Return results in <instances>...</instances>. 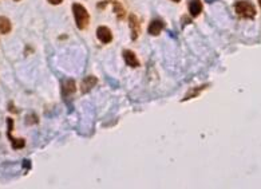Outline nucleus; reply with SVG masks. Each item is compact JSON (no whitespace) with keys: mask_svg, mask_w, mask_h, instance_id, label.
Segmentation results:
<instances>
[{"mask_svg":"<svg viewBox=\"0 0 261 189\" xmlns=\"http://www.w3.org/2000/svg\"><path fill=\"white\" fill-rule=\"evenodd\" d=\"M236 14L242 19H253L256 16V8L248 0H240L235 4Z\"/></svg>","mask_w":261,"mask_h":189,"instance_id":"f03ea898","label":"nucleus"},{"mask_svg":"<svg viewBox=\"0 0 261 189\" xmlns=\"http://www.w3.org/2000/svg\"><path fill=\"white\" fill-rule=\"evenodd\" d=\"M27 123L28 125H34V123H38V116L34 114V113H31L27 116Z\"/></svg>","mask_w":261,"mask_h":189,"instance_id":"4468645a","label":"nucleus"},{"mask_svg":"<svg viewBox=\"0 0 261 189\" xmlns=\"http://www.w3.org/2000/svg\"><path fill=\"white\" fill-rule=\"evenodd\" d=\"M204 87H205V86H201L200 89H198V90H196V89H193V90H191V92L189 93V94H186V97L184 98V101H188V99H190V98H196L197 95L200 94V92L202 90V89H204Z\"/></svg>","mask_w":261,"mask_h":189,"instance_id":"ddd939ff","label":"nucleus"},{"mask_svg":"<svg viewBox=\"0 0 261 189\" xmlns=\"http://www.w3.org/2000/svg\"><path fill=\"white\" fill-rule=\"evenodd\" d=\"M47 1H48V3H50V4H52V5H58V4H60L63 0H47Z\"/></svg>","mask_w":261,"mask_h":189,"instance_id":"dca6fc26","label":"nucleus"},{"mask_svg":"<svg viewBox=\"0 0 261 189\" xmlns=\"http://www.w3.org/2000/svg\"><path fill=\"white\" fill-rule=\"evenodd\" d=\"M171 1H174V3H180L181 0H171Z\"/></svg>","mask_w":261,"mask_h":189,"instance_id":"a211bd4d","label":"nucleus"},{"mask_svg":"<svg viewBox=\"0 0 261 189\" xmlns=\"http://www.w3.org/2000/svg\"><path fill=\"white\" fill-rule=\"evenodd\" d=\"M14 1H20V0H14Z\"/></svg>","mask_w":261,"mask_h":189,"instance_id":"aec40b11","label":"nucleus"},{"mask_svg":"<svg viewBox=\"0 0 261 189\" xmlns=\"http://www.w3.org/2000/svg\"><path fill=\"white\" fill-rule=\"evenodd\" d=\"M96 83H98V78L94 77V75L86 77L85 79L82 81V83H80V92L83 93V94H87L93 87H95Z\"/></svg>","mask_w":261,"mask_h":189,"instance_id":"6e6552de","label":"nucleus"},{"mask_svg":"<svg viewBox=\"0 0 261 189\" xmlns=\"http://www.w3.org/2000/svg\"><path fill=\"white\" fill-rule=\"evenodd\" d=\"M189 12H190L191 18L200 16V14L202 12V3H201V0H190V3H189Z\"/></svg>","mask_w":261,"mask_h":189,"instance_id":"9d476101","label":"nucleus"},{"mask_svg":"<svg viewBox=\"0 0 261 189\" xmlns=\"http://www.w3.org/2000/svg\"><path fill=\"white\" fill-rule=\"evenodd\" d=\"M7 137L11 141V145L15 150H19V149H23L25 146V140L24 138H16L12 137V130H14V119L12 118H7Z\"/></svg>","mask_w":261,"mask_h":189,"instance_id":"7ed1b4c3","label":"nucleus"},{"mask_svg":"<svg viewBox=\"0 0 261 189\" xmlns=\"http://www.w3.org/2000/svg\"><path fill=\"white\" fill-rule=\"evenodd\" d=\"M62 97L67 101V98H70L74 93L76 92V83L74 79H65L62 82Z\"/></svg>","mask_w":261,"mask_h":189,"instance_id":"20e7f679","label":"nucleus"},{"mask_svg":"<svg viewBox=\"0 0 261 189\" xmlns=\"http://www.w3.org/2000/svg\"><path fill=\"white\" fill-rule=\"evenodd\" d=\"M259 4H260V7H261V0H259Z\"/></svg>","mask_w":261,"mask_h":189,"instance_id":"6ab92c4d","label":"nucleus"},{"mask_svg":"<svg viewBox=\"0 0 261 189\" xmlns=\"http://www.w3.org/2000/svg\"><path fill=\"white\" fill-rule=\"evenodd\" d=\"M96 38L99 39L103 45H107L113 41V34H111V30L109 27L100 26L96 28Z\"/></svg>","mask_w":261,"mask_h":189,"instance_id":"423d86ee","label":"nucleus"},{"mask_svg":"<svg viewBox=\"0 0 261 189\" xmlns=\"http://www.w3.org/2000/svg\"><path fill=\"white\" fill-rule=\"evenodd\" d=\"M164 28H165V23L160 21V19H154V21L150 22V24L147 27V32H149L151 36H158Z\"/></svg>","mask_w":261,"mask_h":189,"instance_id":"0eeeda50","label":"nucleus"},{"mask_svg":"<svg viewBox=\"0 0 261 189\" xmlns=\"http://www.w3.org/2000/svg\"><path fill=\"white\" fill-rule=\"evenodd\" d=\"M114 12H116V15L118 19H123V18H125V8H123L118 1L114 3Z\"/></svg>","mask_w":261,"mask_h":189,"instance_id":"f8f14e48","label":"nucleus"},{"mask_svg":"<svg viewBox=\"0 0 261 189\" xmlns=\"http://www.w3.org/2000/svg\"><path fill=\"white\" fill-rule=\"evenodd\" d=\"M72 14H74V19H75V24L79 30H85L90 24V15L86 10L85 7L79 3H74L72 4Z\"/></svg>","mask_w":261,"mask_h":189,"instance_id":"f257e3e1","label":"nucleus"},{"mask_svg":"<svg viewBox=\"0 0 261 189\" xmlns=\"http://www.w3.org/2000/svg\"><path fill=\"white\" fill-rule=\"evenodd\" d=\"M12 30V23L7 16H0V34H10Z\"/></svg>","mask_w":261,"mask_h":189,"instance_id":"9b49d317","label":"nucleus"},{"mask_svg":"<svg viewBox=\"0 0 261 189\" xmlns=\"http://www.w3.org/2000/svg\"><path fill=\"white\" fill-rule=\"evenodd\" d=\"M123 59H125L126 65L130 67H140V61H138V58H137V55L134 54V52L131 51V50H125L123 51Z\"/></svg>","mask_w":261,"mask_h":189,"instance_id":"1a4fd4ad","label":"nucleus"},{"mask_svg":"<svg viewBox=\"0 0 261 189\" xmlns=\"http://www.w3.org/2000/svg\"><path fill=\"white\" fill-rule=\"evenodd\" d=\"M106 1H107V3H113V4H114L117 0H106Z\"/></svg>","mask_w":261,"mask_h":189,"instance_id":"f3484780","label":"nucleus"},{"mask_svg":"<svg viewBox=\"0 0 261 189\" xmlns=\"http://www.w3.org/2000/svg\"><path fill=\"white\" fill-rule=\"evenodd\" d=\"M8 110H10L11 113H18V110L15 109V105H14L12 102L8 103Z\"/></svg>","mask_w":261,"mask_h":189,"instance_id":"2eb2a0df","label":"nucleus"},{"mask_svg":"<svg viewBox=\"0 0 261 189\" xmlns=\"http://www.w3.org/2000/svg\"><path fill=\"white\" fill-rule=\"evenodd\" d=\"M129 27H130V36L133 41H137L138 36L141 34V23L138 21V18L134 14H130L129 15Z\"/></svg>","mask_w":261,"mask_h":189,"instance_id":"39448f33","label":"nucleus"}]
</instances>
